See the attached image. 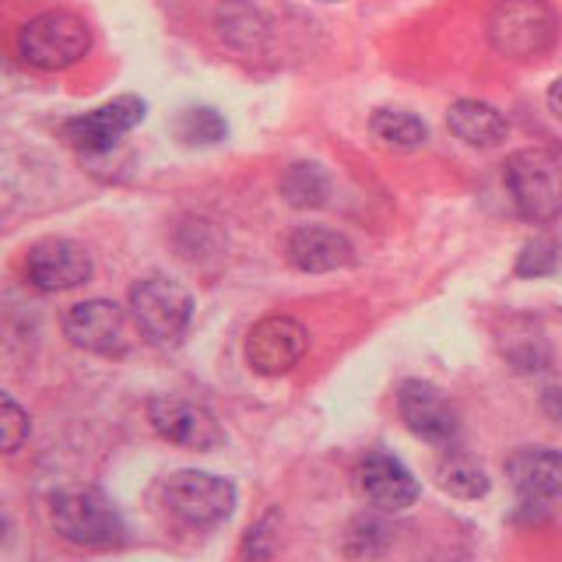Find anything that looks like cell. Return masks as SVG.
Instances as JSON below:
<instances>
[{
  "label": "cell",
  "instance_id": "cell-10",
  "mask_svg": "<svg viewBox=\"0 0 562 562\" xmlns=\"http://www.w3.org/2000/svg\"><path fill=\"white\" fill-rule=\"evenodd\" d=\"M148 105L137 95H116L113 102L99 105L92 113H81L75 120L64 123V137L75 148L95 155V151H110L123 134H131L140 120H145Z\"/></svg>",
  "mask_w": 562,
  "mask_h": 562
},
{
  "label": "cell",
  "instance_id": "cell-9",
  "mask_svg": "<svg viewBox=\"0 0 562 562\" xmlns=\"http://www.w3.org/2000/svg\"><path fill=\"white\" fill-rule=\"evenodd\" d=\"M25 274L40 292H67L92 278V254L81 243L49 236L40 239L25 257Z\"/></svg>",
  "mask_w": 562,
  "mask_h": 562
},
{
  "label": "cell",
  "instance_id": "cell-1",
  "mask_svg": "<svg viewBox=\"0 0 562 562\" xmlns=\"http://www.w3.org/2000/svg\"><path fill=\"white\" fill-rule=\"evenodd\" d=\"M485 32L499 57L538 60L559 40V14L549 0H496Z\"/></svg>",
  "mask_w": 562,
  "mask_h": 562
},
{
  "label": "cell",
  "instance_id": "cell-19",
  "mask_svg": "<svg viewBox=\"0 0 562 562\" xmlns=\"http://www.w3.org/2000/svg\"><path fill=\"white\" fill-rule=\"evenodd\" d=\"M369 131H373V137L383 148H394V151H415L426 145V137H429L426 123L404 110H376L373 120H369Z\"/></svg>",
  "mask_w": 562,
  "mask_h": 562
},
{
  "label": "cell",
  "instance_id": "cell-2",
  "mask_svg": "<svg viewBox=\"0 0 562 562\" xmlns=\"http://www.w3.org/2000/svg\"><path fill=\"white\" fill-rule=\"evenodd\" d=\"M503 180L527 222H555L562 215V155L549 148H520L506 158Z\"/></svg>",
  "mask_w": 562,
  "mask_h": 562
},
{
  "label": "cell",
  "instance_id": "cell-15",
  "mask_svg": "<svg viewBox=\"0 0 562 562\" xmlns=\"http://www.w3.org/2000/svg\"><path fill=\"white\" fill-rule=\"evenodd\" d=\"M356 250L351 243L338 233V228L327 225H299L289 236V260L292 268L306 271V274H324V271H338L348 268Z\"/></svg>",
  "mask_w": 562,
  "mask_h": 562
},
{
  "label": "cell",
  "instance_id": "cell-17",
  "mask_svg": "<svg viewBox=\"0 0 562 562\" xmlns=\"http://www.w3.org/2000/svg\"><path fill=\"white\" fill-rule=\"evenodd\" d=\"M215 25H218L222 40L239 53H257L263 43H268V25H263V18L250 4H239V0L218 8Z\"/></svg>",
  "mask_w": 562,
  "mask_h": 562
},
{
  "label": "cell",
  "instance_id": "cell-16",
  "mask_svg": "<svg viewBox=\"0 0 562 562\" xmlns=\"http://www.w3.org/2000/svg\"><path fill=\"white\" fill-rule=\"evenodd\" d=\"M447 127L457 140H464L471 148H496L506 140L509 123L496 105L479 99H461L447 110Z\"/></svg>",
  "mask_w": 562,
  "mask_h": 562
},
{
  "label": "cell",
  "instance_id": "cell-11",
  "mask_svg": "<svg viewBox=\"0 0 562 562\" xmlns=\"http://www.w3.org/2000/svg\"><path fill=\"white\" fill-rule=\"evenodd\" d=\"M148 422L158 436L183 450H215L225 439L215 415L183 397H151Z\"/></svg>",
  "mask_w": 562,
  "mask_h": 562
},
{
  "label": "cell",
  "instance_id": "cell-7",
  "mask_svg": "<svg viewBox=\"0 0 562 562\" xmlns=\"http://www.w3.org/2000/svg\"><path fill=\"white\" fill-rule=\"evenodd\" d=\"M397 412H401L404 426H408L418 439H426V443H432L439 450H450L457 439H461V415H457V408L447 401V394L426 380L401 383Z\"/></svg>",
  "mask_w": 562,
  "mask_h": 562
},
{
  "label": "cell",
  "instance_id": "cell-3",
  "mask_svg": "<svg viewBox=\"0 0 562 562\" xmlns=\"http://www.w3.org/2000/svg\"><path fill=\"white\" fill-rule=\"evenodd\" d=\"M92 49V32L70 11H46L18 32V57L35 70H67Z\"/></svg>",
  "mask_w": 562,
  "mask_h": 562
},
{
  "label": "cell",
  "instance_id": "cell-24",
  "mask_svg": "<svg viewBox=\"0 0 562 562\" xmlns=\"http://www.w3.org/2000/svg\"><path fill=\"white\" fill-rule=\"evenodd\" d=\"M541 408H544V415L555 418L562 426V386H552V391L541 394Z\"/></svg>",
  "mask_w": 562,
  "mask_h": 562
},
{
  "label": "cell",
  "instance_id": "cell-14",
  "mask_svg": "<svg viewBox=\"0 0 562 562\" xmlns=\"http://www.w3.org/2000/svg\"><path fill=\"white\" fill-rule=\"evenodd\" d=\"M506 474L527 503L562 499V450L524 447L506 461Z\"/></svg>",
  "mask_w": 562,
  "mask_h": 562
},
{
  "label": "cell",
  "instance_id": "cell-26",
  "mask_svg": "<svg viewBox=\"0 0 562 562\" xmlns=\"http://www.w3.org/2000/svg\"><path fill=\"white\" fill-rule=\"evenodd\" d=\"M321 4H341V0H321Z\"/></svg>",
  "mask_w": 562,
  "mask_h": 562
},
{
  "label": "cell",
  "instance_id": "cell-21",
  "mask_svg": "<svg viewBox=\"0 0 562 562\" xmlns=\"http://www.w3.org/2000/svg\"><path fill=\"white\" fill-rule=\"evenodd\" d=\"M176 137L183 145H218L225 137V120L207 110V105H198V110H183L180 120H176Z\"/></svg>",
  "mask_w": 562,
  "mask_h": 562
},
{
  "label": "cell",
  "instance_id": "cell-20",
  "mask_svg": "<svg viewBox=\"0 0 562 562\" xmlns=\"http://www.w3.org/2000/svg\"><path fill=\"white\" fill-rule=\"evenodd\" d=\"M330 193V180L321 166L313 162H295L281 176V198L292 207H321Z\"/></svg>",
  "mask_w": 562,
  "mask_h": 562
},
{
  "label": "cell",
  "instance_id": "cell-12",
  "mask_svg": "<svg viewBox=\"0 0 562 562\" xmlns=\"http://www.w3.org/2000/svg\"><path fill=\"white\" fill-rule=\"evenodd\" d=\"M64 334L75 348L116 356L127 345V313L113 299H85L64 313Z\"/></svg>",
  "mask_w": 562,
  "mask_h": 562
},
{
  "label": "cell",
  "instance_id": "cell-13",
  "mask_svg": "<svg viewBox=\"0 0 562 562\" xmlns=\"http://www.w3.org/2000/svg\"><path fill=\"white\" fill-rule=\"evenodd\" d=\"M356 492L383 514H401L418 499V479L391 453H369L356 468Z\"/></svg>",
  "mask_w": 562,
  "mask_h": 562
},
{
  "label": "cell",
  "instance_id": "cell-25",
  "mask_svg": "<svg viewBox=\"0 0 562 562\" xmlns=\"http://www.w3.org/2000/svg\"><path fill=\"white\" fill-rule=\"evenodd\" d=\"M549 110L555 113V120H562V78L549 85Z\"/></svg>",
  "mask_w": 562,
  "mask_h": 562
},
{
  "label": "cell",
  "instance_id": "cell-18",
  "mask_svg": "<svg viewBox=\"0 0 562 562\" xmlns=\"http://www.w3.org/2000/svg\"><path fill=\"white\" fill-rule=\"evenodd\" d=\"M439 488L450 492L453 499H482L488 492V474L479 461H471L468 453H453L447 450V457L436 468Z\"/></svg>",
  "mask_w": 562,
  "mask_h": 562
},
{
  "label": "cell",
  "instance_id": "cell-8",
  "mask_svg": "<svg viewBox=\"0 0 562 562\" xmlns=\"http://www.w3.org/2000/svg\"><path fill=\"white\" fill-rule=\"evenodd\" d=\"M310 334L292 316H263L250 327L243 345L246 366L260 376H281L306 356Z\"/></svg>",
  "mask_w": 562,
  "mask_h": 562
},
{
  "label": "cell",
  "instance_id": "cell-23",
  "mask_svg": "<svg viewBox=\"0 0 562 562\" xmlns=\"http://www.w3.org/2000/svg\"><path fill=\"white\" fill-rule=\"evenodd\" d=\"M0 429H4V450L8 453H14L29 439V415L18 408L11 394H4V401H0Z\"/></svg>",
  "mask_w": 562,
  "mask_h": 562
},
{
  "label": "cell",
  "instance_id": "cell-5",
  "mask_svg": "<svg viewBox=\"0 0 562 562\" xmlns=\"http://www.w3.org/2000/svg\"><path fill=\"white\" fill-rule=\"evenodd\" d=\"M162 499H166V509L180 524L207 531V527H218L222 520L233 517L236 485L211 471H176L169 474Z\"/></svg>",
  "mask_w": 562,
  "mask_h": 562
},
{
  "label": "cell",
  "instance_id": "cell-6",
  "mask_svg": "<svg viewBox=\"0 0 562 562\" xmlns=\"http://www.w3.org/2000/svg\"><path fill=\"white\" fill-rule=\"evenodd\" d=\"M131 313L137 330L155 345H172L183 338L190 324L193 299L190 292L166 274H148L131 289Z\"/></svg>",
  "mask_w": 562,
  "mask_h": 562
},
{
  "label": "cell",
  "instance_id": "cell-22",
  "mask_svg": "<svg viewBox=\"0 0 562 562\" xmlns=\"http://www.w3.org/2000/svg\"><path fill=\"white\" fill-rule=\"evenodd\" d=\"M562 246L555 236H535L531 243H524V250L517 257V274L520 278H544L559 268Z\"/></svg>",
  "mask_w": 562,
  "mask_h": 562
},
{
  "label": "cell",
  "instance_id": "cell-4",
  "mask_svg": "<svg viewBox=\"0 0 562 562\" xmlns=\"http://www.w3.org/2000/svg\"><path fill=\"white\" fill-rule=\"evenodd\" d=\"M53 527L67 538L81 544V549H110L120 544L127 527H123L120 509L95 488H64L49 503Z\"/></svg>",
  "mask_w": 562,
  "mask_h": 562
}]
</instances>
